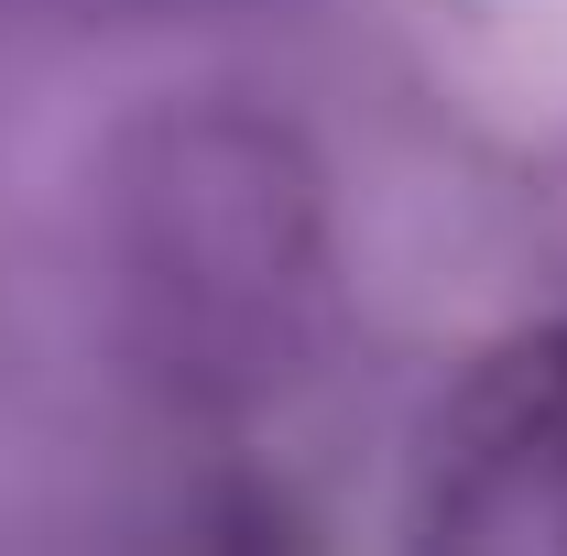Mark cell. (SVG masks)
Returning <instances> with one entry per match:
<instances>
[{
  "label": "cell",
  "instance_id": "1",
  "mask_svg": "<svg viewBox=\"0 0 567 556\" xmlns=\"http://www.w3.org/2000/svg\"><path fill=\"white\" fill-rule=\"evenodd\" d=\"M436 546L481 556H567V328L492 349L425 447Z\"/></svg>",
  "mask_w": 567,
  "mask_h": 556
}]
</instances>
